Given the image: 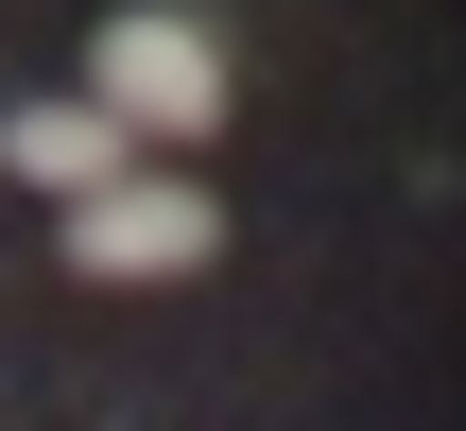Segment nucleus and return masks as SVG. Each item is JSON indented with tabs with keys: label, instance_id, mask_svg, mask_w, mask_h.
Instances as JSON below:
<instances>
[{
	"label": "nucleus",
	"instance_id": "obj_3",
	"mask_svg": "<svg viewBox=\"0 0 466 431\" xmlns=\"http://www.w3.org/2000/svg\"><path fill=\"white\" fill-rule=\"evenodd\" d=\"M0 173H17V190H52V207H86V190H121V173H138V138L69 86V104H0Z\"/></svg>",
	"mask_w": 466,
	"mask_h": 431
},
{
	"label": "nucleus",
	"instance_id": "obj_1",
	"mask_svg": "<svg viewBox=\"0 0 466 431\" xmlns=\"http://www.w3.org/2000/svg\"><path fill=\"white\" fill-rule=\"evenodd\" d=\"M86 104H104L121 138H208V121H225V35L173 17V0H121V17L86 35Z\"/></svg>",
	"mask_w": 466,
	"mask_h": 431
},
{
	"label": "nucleus",
	"instance_id": "obj_2",
	"mask_svg": "<svg viewBox=\"0 0 466 431\" xmlns=\"http://www.w3.org/2000/svg\"><path fill=\"white\" fill-rule=\"evenodd\" d=\"M225 259V207L190 190V173H121V190H86L69 207V276H104V294H138V276H208Z\"/></svg>",
	"mask_w": 466,
	"mask_h": 431
}]
</instances>
